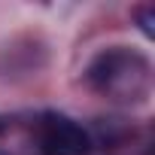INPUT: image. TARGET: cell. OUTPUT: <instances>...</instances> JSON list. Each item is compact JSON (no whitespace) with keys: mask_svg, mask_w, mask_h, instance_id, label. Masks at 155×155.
<instances>
[{"mask_svg":"<svg viewBox=\"0 0 155 155\" xmlns=\"http://www.w3.org/2000/svg\"><path fill=\"white\" fill-rule=\"evenodd\" d=\"M0 155H3V152H0Z\"/></svg>","mask_w":155,"mask_h":155,"instance_id":"4","label":"cell"},{"mask_svg":"<svg viewBox=\"0 0 155 155\" xmlns=\"http://www.w3.org/2000/svg\"><path fill=\"white\" fill-rule=\"evenodd\" d=\"M134 18H140V28H143L146 37L155 34V31H152V21H155V9H152V6H137V9H134Z\"/></svg>","mask_w":155,"mask_h":155,"instance_id":"3","label":"cell"},{"mask_svg":"<svg viewBox=\"0 0 155 155\" xmlns=\"http://www.w3.org/2000/svg\"><path fill=\"white\" fill-rule=\"evenodd\" d=\"M85 82L91 91L113 104H146L152 94V64L143 52L128 46H110L97 52L85 67Z\"/></svg>","mask_w":155,"mask_h":155,"instance_id":"1","label":"cell"},{"mask_svg":"<svg viewBox=\"0 0 155 155\" xmlns=\"http://www.w3.org/2000/svg\"><path fill=\"white\" fill-rule=\"evenodd\" d=\"M34 140L40 155H91V134L64 113H43L34 122Z\"/></svg>","mask_w":155,"mask_h":155,"instance_id":"2","label":"cell"}]
</instances>
